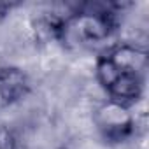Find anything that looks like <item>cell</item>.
Listing matches in <instances>:
<instances>
[{"mask_svg": "<svg viewBox=\"0 0 149 149\" xmlns=\"http://www.w3.org/2000/svg\"><path fill=\"white\" fill-rule=\"evenodd\" d=\"M95 70L109 100L130 107L144 93L147 53L135 44H116L98 56Z\"/></svg>", "mask_w": 149, "mask_h": 149, "instance_id": "obj_1", "label": "cell"}, {"mask_svg": "<svg viewBox=\"0 0 149 149\" xmlns=\"http://www.w3.org/2000/svg\"><path fill=\"white\" fill-rule=\"evenodd\" d=\"M95 125L104 139L111 142H123L133 132V116L130 107L107 100L95 112Z\"/></svg>", "mask_w": 149, "mask_h": 149, "instance_id": "obj_3", "label": "cell"}, {"mask_svg": "<svg viewBox=\"0 0 149 149\" xmlns=\"http://www.w3.org/2000/svg\"><path fill=\"white\" fill-rule=\"evenodd\" d=\"M118 14L109 6H86L54 21L53 35L68 49H88L111 39Z\"/></svg>", "mask_w": 149, "mask_h": 149, "instance_id": "obj_2", "label": "cell"}, {"mask_svg": "<svg viewBox=\"0 0 149 149\" xmlns=\"http://www.w3.org/2000/svg\"><path fill=\"white\" fill-rule=\"evenodd\" d=\"M30 91L28 76L16 67L0 68V111L19 102Z\"/></svg>", "mask_w": 149, "mask_h": 149, "instance_id": "obj_4", "label": "cell"}, {"mask_svg": "<svg viewBox=\"0 0 149 149\" xmlns=\"http://www.w3.org/2000/svg\"><path fill=\"white\" fill-rule=\"evenodd\" d=\"M0 149H16L14 135L4 126H0Z\"/></svg>", "mask_w": 149, "mask_h": 149, "instance_id": "obj_5", "label": "cell"}]
</instances>
